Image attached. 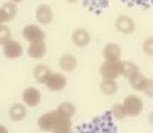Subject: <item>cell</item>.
Masks as SVG:
<instances>
[{"instance_id":"26","label":"cell","mask_w":153,"mask_h":133,"mask_svg":"<svg viewBox=\"0 0 153 133\" xmlns=\"http://www.w3.org/2000/svg\"><path fill=\"white\" fill-rule=\"evenodd\" d=\"M143 92H144L149 98H153V80L152 79H146V85H144Z\"/></svg>"},{"instance_id":"2","label":"cell","mask_w":153,"mask_h":133,"mask_svg":"<svg viewBox=\"0 0 153 133\" xmlns=\"http://www.w3.org/2000/svg\"><path fill=\"white\" fill-rule=\"evenodd\" d=\"M74 133H117V127L114 124L111 111H107L102 115L95 117L92 121L80 124Z\"/></svg>"},{"instance_id":"22","label":"cell","mask_w":153,"mask_h":133,"mask_svg":"<svg viewBox=\"0 0 153 133\" xmlns=\"http://www.w3.org/2000/svg\"><path fill=\"white\" fill-rule=\"evenodd\" d=\"M101 90L105 95H114L117 92V83L114 80H104L101 83Z\"/></svg>"},{"instance_id":"21","label":"cell","mask_w":153,"mask_h":133,"mask_svg":"<svg viewBox=\"0 0 153 133\" xmlns=\"http://www.w3.org/2000/svg\"><path fill=\"white\" fill-rule=\"evenodd\" d=\"M0 10L3 12L6 21H10V19L16 15V6H15L13 3H4V4L0 7Z\"/></svg>"},{"instance_id":"10","label":"cell","mask_w":153,"mask_h":133,"mask_svg":"<svg viewBox=\"0 0 153 133\" xmlns=\"http://www.w3.org/2000/svg\"><path fill=\"white\" fill-rule=\"evenodd\" d=\"M52 16H53L52 9L48 4H40V6L37 7V10H36V18H37V21H39L40 24H43V25H46V24L51 22Z\"/></svg>"},{"instance_id":"18","label":"cell","mask_w":153,"mask_h":133,"mask_svg":"<svg viewBox=\"0 0 153 133\" xmlns=\"http://www.w3.org/2000/svg\"><path fill=\"white\" fill-rule=\"evenodd\" d=\"M137 71H138V67H137L134 62H129V61L120 62V76L129 77V76H132V74L137 73Z\"/></svg>"},{"instance_id":"1","label":"cell","mask_w":153,"mask_h":133,"mask_svg":"<svg viewBox=\"0 0 153 133\" xmlns=\"http://www.w3.org/2000/svg\"><path fill=\"white\" fill-rule=\"evenodd\" d=\"M37 126L43 132L51 133H71V121L67 115L59 112L58 109L46 112L39 117Z\"/></svg>"},{"instance_id":"29","label":"cell","mask_w":153,"mask_h":133,"mask_svg":"<svg viewBox=\"0 0 153 133\" xmlns=\"http://www.w3.org/2000/svg\"><path fill=\"white\" fill-rule=\"evenodd\" d=\"M149 121H150V124L153 126V111L150 112V114H149Z\"/></svg>"},{"instance_id":"23","label":"cell","mask_w":153,"mask_h":133,"mask_svg":"<svg viewBox=\"0 0 153 133\" xmlns=\"http://www.w3.org/2000/svg\"><path fill=\"white\" fill-rule=\"evenodd\" d=\"M122 1L131 7H149L150 4H153V0H122Z\"/></svg>"},{"instance_id":"5","label":"cell","mask_w":153,"mask_h":133,"mask_svg":"<svg viewBox=\"0 0 153 133\" xmlns=\"http://www.w3.org/2000/svg\"><path fill=\"white\" fill-rule=\"evenodd\" d=\"M22 36L24 39H27L30 43H37V42H45V31L40 30L37 25H27L22 30Z\"/></svg>"},{"instance_id":"15","label":"cell","mask_w":153,"mask_h":133,"mask_svg":"<svg viewBox=\"0 0 153 133\" xmlns=\"http://www.w3.org/2000/svg\"><path fill=\"white\" fill-rule=\"evenodd\" d=\"M27 52H28V55H30L31 58H37V59H39V58L45 56V53H46V44H45V42L31 43Z\"/></svg>"},{"instance_id":"31","label":"cell","mask_w":153,"mask_h":133,"mask_svg":"<svg viewBox=\"0 0 153 133\" xmlns=\"http://www.w3.org/2000/svg\"><path fill=\"white\" fill-rule=\"evenodd\" d=\"M12 1H15V3H18V1H21V0H12Z\"/></svg>"},{"instance_id":"16","label":"cell","mask_w":153,"mask_h":133,"mask_svg":"<svg viewBox=\"0 0 153 133\" xmlns=\"http://www.w3.org/2000/svg\"><path fill=\"white\" fill-rule=\"evenodd\" d=\"M34 79H36V82L37 83H45L46 80H48V77L51 76V70L46 67V65H43V64H40V65H37L36 68H34Z\"/></svg>"},{"instance_id":"7","label":"cell","mask_w":153,"mask_h":133,"mask_svg":"<svg viewBox=\"0 0 153 133\" xmlns=\"http://www.w3.org/2000/svg\"><path fill=\"white\" fill-rule=\"evenodd\" d=\"M3 53L6 58H10V59L19 58L22 55V46L15 40H9L6 44H3Z\"/></svg>"},{"instance_id":"3","label":"cell","mask_w":153,"mask_h":133,"mask_svg":"<svg viewBox=\"0 0 153 133\" xmlns=\"http://www.w3.org/2000/svg\"><path fill=\"white\" fill-rule=\"evenodd\" d=\"M122 107H123V111L128 117H137L143 111V101L135 95H129L128 98H125Z\"/></svg>"},{"instance_id":"14","label":"cell","mask_w":153,"mask_h":133,"mask_svg":"<svg viewBox=\"0 0 153 133\" xmlns=\"http://www.w3.org/2000/svg\"><path fill=\"white\" fill-rule=\"evenodd\" d=\"M76 65H77V59L73 55H70V53H65V55H62L59 58V67L64 71H67V73L68 71H73L76 68Z\"/></svg>"},{"instance_id":"13","label":"cell","mask_w":153,"mask_h":133,"mask_svg":"<svg viewBox=\"0 0 153 133\" xmlns=\"http://www.w3.org/2000/svg\"><path fill=\"white\" fill-rule=\"evenodd\" d=\"M89 40H91V36H89V33L86 30L79 28V30H76L73 33V43L76 44V46H79V47L86 46V44L89 43Z\"/></svg>"},{"instance_id":"17","label":"cell","mask_w":153,"mask_h":133,"mask_svg":"<svg viewBox=\"0 0 153 133\" xmlns=\"http://www.w3.org/2000/svg\"><path fill=\"white\" fill-rule=\"evenodd\" d=\"M128 80H129L131 86L135 89V90H143V89H144V85H146V77H144L143 74H140V71H137V73H134L132 76H129V77H128Z\"/></svg>"},{"instance_id":"9","label":"cell","mask_w":153,"mask_h":133,"mask_svg":"<svg viewBox=\"0 0 153 133\" xmlns=\"http://www.w3.org/2000/svg\"><path fill=\"white\" fill-rule=\"evenodd\" d=\"M116 30L117 31H120V33H123V34H129V33H132L134 31V28H135V24H134V21L131 19V18H128V16H119L117 19H116Z\"/></svg>"},{"instance_id":"24","label":"cell","mask_w":153,"mask_h":133,"mask_svg":"<svg viewBox=\"0 0 153 133\" xmlns=\"http://www.w3.org/2000/svg\"><path fill=\"white\" fill-rule=\"evenodd\" d=\"M12 34H10V30L6 27V25H1L0 24V44H6L10 40Z\"/></svg>"},{"instance_id":"27","label":"cell","mask_w":153,"mask_h":133,"mask_svg":"<svg viewBox=\"0 0 153 133\" xmlns=\"http://www.w3.org/2000/svg\"><path fill=\"white\" fill-rule=\"evenodd\" d=\"M143 49H144V52H146L147 55H153V37H149V39L144 42Z\"/></svg>"},{"instance_id":"28","label":"cell","mask_w":153,"mask_h":133,"mask_svg":"<svg viewBox=\"0 0 153 133\" xmlns=\"http://www.w3.org/2000/svg\"><path fill=\"white\" fill-rule=\"evenodd\" d=\"M0 133H9V130H7L4 126H1V124H0Z\"/></svg>"},{"instance_id":"4","label":"cell","mask_w":153,"mask_h":133,"mask_svg":"<svg viewBox=\"0 0 153 133\" xmlns=\"http://www.w3.org/2000/svg\"><path fill=\"white\" fill-rule=\"evenodd\" d=\"M104 80H116L117 76H120V62L119 61H105L100 68Z\"/></svg>"},{"instance_id":"11","label":"cell","mask_w":153,"mask_h":133,"mask_svg":"<svg viewBox=\"0 0 153 133\" xmlns=\"http://www.w3.org/2000/svg\"><path fill=\"white\" fill-rule=\"evenodd\" d=\"M25 115H27V109L22 104H13L9 108V117L13 121H21V120L25 118Z\"/></svg>"},{"instance_id":"19","label":"cell","mask_w":153,"mask_h":133,"mask_svg":"<svg viewBox=\"0 0 153 133\" xmlns=\"http://www.w3.org/2000/svg\"><path fill=\"white\" fill-rule=\"evenodd\" d=\"M86 4H88V7L92 10V12H100L101 9H105L107 7V4H108V0H83Z\"/></svg>"},{"instance_id":"12","label":"cell","mask_w":153,"mask_h":133,"mask_svg":"<svg viewBox=\"0 0 153 133\" xmlns=\"http://www.w3.org/2000/svg\"><path fill=\"white\" fill-rule=\"evenodd\" d=\"M104 58H105V61H119V58H120V47L114 43L105 44V47H104Z\"/></svg>"},{"instance_id":"20","label":"cell","mask_w":153,"mask_h":133,"mask_svg":"<svg viewBox=\"0 0 153 133\" xmlns=\"http://www.w3.org/2000/svg\"><path fill=\"white\" fill-rule=\"evenodd\" d=\"M56 109H58L59 112H62L64 115H67L68 118H71V117L74 115V112H76V107H74L71 102H62V104L58 105Z\"/></svg>"},{"instance_id":"6","label":"cell","mask_w":153,"mask_h":133,"mask_svg":"<svg viewBox=\"0 0 153 133\" xmlns=\"http://www.w3.org/2000/svg\"><path fill=\"white\" fill-rule=\"evenodd\" d=\"M45 85L48 86L49 90L52 92H59L65 87L67 85V79L62 76V74H58V73H51V76L48 77V80L45 82Z\"/></svg>"},{"instance_id":"30","label":"cell","mask_w":153,"mask_h":133,"mask_svg":"<svg viewBox=\"0 0 153 133\" xmlns=\"http://www.w3.org/2000/svg\"><path fill=\"white\" fill-rule=\"evenodd\" d=\"M67 1H70V3H74V1H76V0H67Z\"/></svg>"},{"instance_id":"25","label":"cell","mask_w":153,"mask_h":133,"mask_svg":"<svg viewBox=\"0 0 153 133\" xmlns=\"http://www.w3.org/2000/svg\"><path fill=\"white\" fill-rule=\"evenodd\" d=\"M111 114H113L114 118H117V120H122V118L126 117V114H125V111H123V107H122L120 104H116V105L111 108Z\"/></svg>"},{"instance_id":"8","label":"cell","mask_w":153,"mask_h":133,"mask_svg":"<svg viewBox=\"0 0 153 133\" xmlns=\"http://www.w3.org/2000/svg\"><path fill=\"white\" fill-rule=\"evenodd\" d=\"M22 101L28 107H36L40 102V92L36 87H28L22 93Z\"/></svg>"}]
</instances>
